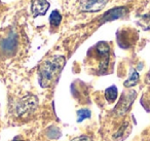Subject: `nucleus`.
I'll return each instance as SVG.
<instances>
[{
  "mask_svg": "<svg viewBox=\"0 0 150 141\" xmlns=\"http://www.w3.org/2000/svg\"><path fill=\"white\" fill-rule=\"evenodd\" d=\"M64 56H54L45 60L38 69V79L42 88H47L52 85V80L58 77L59 73L65 66Z\"/></svg>",
  "mask_w": 150,
  "mask_h": 141,
  "instance_id": "nucleus-1",
  "label": "nucleus"
},
{
  "mask_svg": "<svg viewBox=\"0 0 150 141\" xmlns=\"http://www.w3.org/2000/svg\"><path fill=\"white\" fill-rule=\"evenodd\" d=\"M38 106V99L34 95H27L23 97L17 104L16 111L17 114L21 118L27 116L33 113Z\"/></svg>",
  "mask_w": 150,
  "mask_h": 141,
  "instance_id": "nucleus-2",
  "label": "nucleus"
},
{
  "mask_svg": "<svg viewBox=\"0 0 150 141\" xmlns=\"http://www.w3.org/2000/svg\"><path fill=\"white\" fill-rule=\"evenodd\" d=\"M108 0H81L80 9L86 13H97L106 6Z\"/></svg>",
  "mask_w": 150,
  "mask_h": 141,
  "instance_id": "nucleus-3",
  "label": "nucleus"
},
{
  "mask_svg": "<svg viewBox=\"0 0 150 141\" xmlns=\"http://www.w3.org/2000/svg\"><path fill=\"white\" fill-rule=\"evenodd\" d=\"M136 95H137V94H136L135 91H127L125 94H123L120 101H119V103L117 104V106L115 107L116 111L118 112L119 114L125 113V112L129 109L132 103H133L134 100H135Z\"/></svg>",
  "mask_w": 150,
  "mask_h": 141,
  "instance_id": "nucleus-4",
  "label": "nucleus"
},
{
  "mask_svg": "<svg viewBox=\"0 0 150 141\" xmlns=\"http://www.w3.org/2000/svg\"><path fill=\"white\" fill-rule=\"evenodd\" d=\"M50 9V2L47 0H32L31 1V11L34 17L43 16Z\"/></svg>",
  "mask_w": 150,
  "mask_h": 141,
  "instance_id": "nucleus-5",
  "label": "nucleus"
},
{
  "mask_svg": "<svg viewBox=\"0 0 150 141\" xmlns=\"http://www.w3.org/2000/svg\"><path fill=\"white\" fill-rule=\"evenodd\" d=\"M127 9L125 7H117V9H113L111 11H107L102 18V22H110L113 20L119 19V18L123 17L127 14Z\"/></svg>",
  "mask_w": 150,
  "mask_h": 141,
  "instance_id": "nucleus-6",
  "label": "nucleus"
},
{
  "mask_svg": "<svg viewBox=\"0 0 150 141\" xmlns=\"http://www.w3.org/2000/svg\"><path fill=\"white\" fill-rule=\"evenodd\" d=\"M138 81H139V73H138L135 69H132L129 78L125 81L123 85H125V88H131V87H134V85H137Z\"/></svg>",
  "mask_w": 150,
  "mask_h": 141,
  "instance_id": "nucleus-7",
  "label": "nucleus"
},
{
  "mask_svg": "<svg viewBox=\"0 0 150 141\" xmlns=\"http://www.w3.org/2000/svg\"><path fill=\"white\" fill-rule=\"evenodd\" d=\"M105 98H106L107 101H109L110 103L114 102L117 98V88L115 85L108 88V89L105 91Z\"/></svg>",
  "mask_w": 150,
  "mask_h": 141,
  "instance_id": "nucleus-8",
  "label": "nucleus"
},
{
  "mask_svg": "<svg viewBox=\"0 0 150 141\" xmlns=\"http://www.w3.org/2000/svg\"><path fill=\"white\" fill-rule=\"evenodd\" d=\"M62 21V16L59 11H52V13L50 16V24L52 27H58Z\"/></svg>",
  "mask_w": 150,
  "mask_h": 141,
  "instance_id": "nucleus-9",
  "label": "nucleus"
},
{
  "mask_svg": "<svg viewBox=\"0 0 150 141\" xmlns=\"http://www.w3.org/2000/svg\"><path fill=\"white\" fill-rule=\"evenodd\" d=\"M137 24L142 28V29L145 30V31L150 30V13L142 16V17L140 18L139 21L137 22Z\"/></svg>",
  "mask_w": 150,
  "mask_h": 141,
  "instance_id": "nucleus-10",
  "label": "nucleus"
},
{
  "mask_svg": "<svg viewBox=\"0 0 150 141\" xmlns=\"http://www.w3.org/2000/svg\"><path fill=\"white\" fill-rule=\"evenodd\" d=\"M91 114H92V112H91L90 109H79L77 111V122H80L82 120H86V118H90Z\"/></svg>",
  "mask_w": 150,
  "mask_h": 141,
  "instance_id": "nucleus-11",
  "label": "nucleus"
},
{
  "mask_svg": "<svg viewBox=\"0 0 150 141\" xmlns=\"http://www.w3.org/2000/svg\"><path fill=\"white\" fill-rule=\"evenodd\" d=\"M71 141H93V139L88 136H86V135H81V136H78V137L73 138Z\"/></svg>",
  "mask_w": 150,
  "mask_h": 141,
  "instance_id": "nucleus-12",
  "label": "nucleus"
},
{
  "mask_svg": "<svg viewBox=\"0 0 150 141\" xmlns=\"http://www.w3.org/2000/svg\"><path fill=\"white\" fill-rule=\"evenodd\" d=\"M145 81H146V83H148V85H150V70H149V72L147 73V75H146Z\"/></svg>",
  "mask_w": 150,
  "mask_h": 141,
  "instance_id": "nucleus-13",
  "label": "nucleus"
},
{
  "mask_svg": "<svg viewBox=\"0 0 150 141\" xmlns=\"http://www.w3.org/2000/svg\"><path fill=\"white\" fill-rule=\"evenodd\" d=\"M13 141H23V140H18V139H16V140H13Z\"/></svg>",
  "mask_w": 150,
  "mask_h": 141,
  "instance_id": "nucleus-14",
  "label": "nucleus"
}]
</instances>
